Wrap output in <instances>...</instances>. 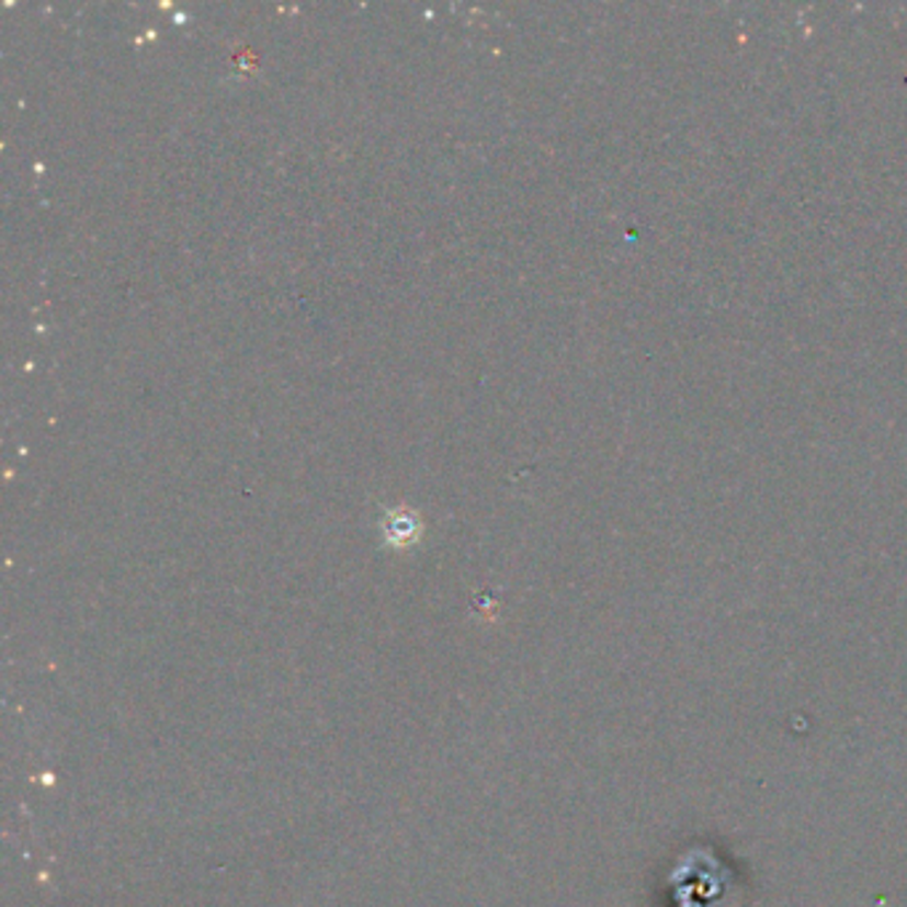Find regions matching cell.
I'll return each instance as SVG.
<instances>
[{"label":"cell","instance_id":"obj_1","mask_svg":"<svg viewBox=\"0 0 907 907\" xmlns=\"http://www.w3.org/2000/svg\"><path fill=\"white\" fill-rule=\"evenodd\" d=\"M421 528H418V519L408 509L389 511L384 519V537L392 543V546H410L416 541Z\"/></svg>","mask_w":907,"mask_h":907}]
</instances>
